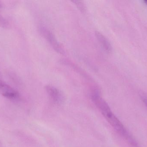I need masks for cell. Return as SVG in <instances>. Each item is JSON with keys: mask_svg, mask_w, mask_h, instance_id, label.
Wrapping results in <instances>:
<instances>
[{"mask_svg": "<svg viewBox=\"0 0 147 147\" xmlns=\"http://www.w3.org/2000/svg\"><path fill=\"white\" fill-rule=\"evenodd\" d=\"M91 98L107 121L117 133L132 147H139L136 140L129 133L121 121L114 114L108 104L100 96L99 91H96L92 92Z\"/></svg>", "mask_w": 147, "mask_h": 147, "instance_id": "obj_1", "label": "cell"}, {"mask_svg": "<svg viewBox=\"0 0 147 147\" xmlns=\"http://www.w3.org/2000/svg\"><path fill=\"white\" fill-rule=\"evenodd\" d=\"M40 31L41 34L47 40L56 51L61 54H65V51L63 46L57 40L56 37L51 31L44 26L40 28Z\"/></svg>", "mask_w": 147, "mask_h": 147, "instance_id": "obj_2", "label": "cell"}, {"mask_svg": "<svg viewBox=\"0 0 147 147\" xmlns=\"http://www.w3.org/2000/svg\"><path fill=\"white\" fill-rule=\"evenodd\" d=\"M0 94L10 99H16L19 96V93L2 79H0Z\"/></svg>", "mask_w": 147, "mask_h": 147, "instance_id": "obj_3", "label": "cell"}, {"mask_svg": "<svg viewBox=\"0 0 147 147\" xmlns=\"http://www.w3.org/2000/svg\"><path fill=\"white\" fill-rule=\"evenodd\" d=\"M45 89L47 94L54 102L60 104L63 102V95L59 89L50 85L46 86Z\"/></svg>", "mask_w": 147, "mask_h": 147, "instance_id": "obj_4", "label": "cell"}, {"mask_svg": "<svg viewBox=\"0 0 147 147\" xmlns=\"http://www.w3.org/2000/svg\"><path fill=\"white\" fill-rule=\"evenodd\" d=\"M95 35L99 41V43L101 44L104 49H105V51L108 52H111L112 49V46L108 39L98 31H96L95 32Z\"/></svg>", "mask_w": 147, "mask_h": 147, "instance_id": "obj_5", "label": "cell"}, {"mask_svg": "<svg viewBox=\"0 0 147 147\" xmlns=\"http://www.w3.org/2000/svg\"><path fill=\"white\" fill-rule=\"evenodd\" d=\"M72 2L81 12L85 13L86 11V7L83 2L79 1H73Z\"/></svg>", "mask_w": 147, "mask_h": 147, "instance_id": "obj_6", "label": "cell"}, {"mask_svg": "<svg viewBox=\"0 0 147 147\" xmlns=\"http://www.w3.org/2000/svg\"><path fill=\"white\" fill-rule=\"evenodd\" d=\"M0 26L3 28H7L9 26V24L6 19H4L0 15Z\"/></svg>", "mask_w": 147, "mask_h": 147, "instance_id": "obj_7", "label": "cell"}, {"mask_svg": "<svg viewBox=\"0 0 147 147\" xmlns=\"http://www.w3.org/2000/svg\"><path fill=\"white\" fill-rule=\"evenodd\" d=\"M140 96L143 103L147 108V93L145 92H141L140 93Z\"/></svg>", "mask_w": 147, "mask_h": 147, "instance_id": "obj_8", "label": "cell"}, {"mask_svg": "<svg viewBox=\"0 0 147 147\" xmlns=\"http://www.w3.org/2000/svg\"><path fill=\"white\" fill-rule=\"evenodd\" d=\"M2 7V5L1 3V2H0V8H1Z\"/></svg>", "mask_w": 147, "mask_h": 147, "instance_id": "obj_9", "label": "cell"}, {"mask_svg": "<svg viewBox=\"0 0 147 147\" xmlns=\"http://www.w3.org/2000/svg\"><path fill=\"white\" fill-rule=\"evenodd\" d=\"M2 79L1 77V73H0V79Z\"/></svg>", "mask_w": 147, "mask_h": 147, "instance_id": "obj_10", "label": "cell"}, {"mask_svg": "<svg viewBox=\"0 0 147 147\" xmlns=\"http://www.w3.org/2000/svg\"><path fill=\"white\" fill-rule=\"evenodd\" d=\"M144 2L145 3H146V4H147V1H144Z\"/></svg>", "mask_w": 147, "mask_h": 147, "instance_id": "obj_11", "label": "cell"}]
</instances>
